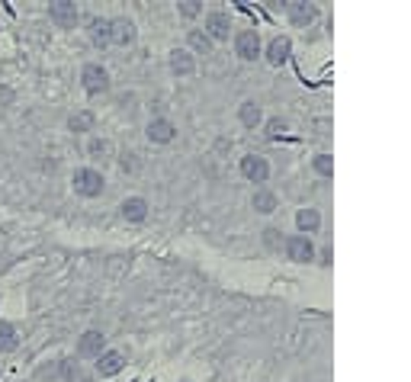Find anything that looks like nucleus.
Masks as SVG:
<instances>
[{
  "label": "nucleus",
  "instance_id": "nucleus-1",
  "mask_svg": "<svg viewBox=\"0 0 411 382\" xmlns=\"http://www.w3.org/2000/svg\"><path fill=\"white\" fill-rule=\"evenodd\" d=\"M71 187H74L77 196H84V199H97V196L106 193V180L97 168H77L71 174Z\"/></svg>",
  "mask_w": 411,
  "mask_h": 382
},
{
  "label": "nucleus",
  "instance_id": "nucleus-2",
  "mask_svg": "<svg viewBox=\"0 0 411 382\" xmlns=\"http://www.w3.org/2000/svg\"><path fill=\"white\" fill-rule=\"evenodd\" d=\"M81 84H84V90L90 97H103V94H110L112 81H110V71H106V68L90 61V65L81 68Z\"/></svg>",
  "mask_w": 411,
  "mask_h": 382
},
{
  "label": "nucleus",
  "instance_id": "nucleus-3",
  "mask_svg": "<svg viewBox=\"0 0 411 382\" xmlns=\"http://www.w3.org/2000/svg\"><path fill=\"white\" fill-rule=\"evenodd\" d=\"M283 251H286V257L296 263H308L312 257H315V244H312V238L308 234H290L286 241H283Z\"/></svg>",
  "mask_w": 411,
  "mask_h": 382
},
{
  "label": "nucleus",
  "instance_id": "nucleus-4",
  "mask_svg": "<svg viewBox=\"0 0 411 382\" xmlns=\"http://www.w3.org/2000/svg\"><path fill=\"white\" fill-rule=\"evenodd\" d=\"M145 139L151 145H168V141L177 139V125L168 119V116H154V119L145 125Z\"/></svg>",
  "mask_w": 411,
  "mask_h": 382
},
{
  "label": "nucleus",
  "instance_id": "nucleus-5",
  "mask_svg": "<svg viewBox=\"0 0 411 382\" xmlns=\"http://www.w3.org/2000/svg\"><path fill=\"white\" fill-rule=\"evenodd\" d=\"M241 177L251 180V183H267V177H270V161L263 158V154H244Z\"/></svg>",
  "mask_w": 411,
  "mask_h": 382
},
{
  "label": "nucleus",
  "instance_id": "nucleus-6",
  "mask_svg": "<svg viewBox=\"0 0 411 382\" xmlns=\"http://www.w3.org/2000/svg\"><path fill=\"white\" fill-rule=\"evenodd\" d=\"M228 29H232V17H228L225 10L206 13V36H209V42H225V39H228Z\"/></svg>",
  "mask_w": 411,
  "mask_h": 382
},
{
  "label": "nucleus",
  "instance_id": "nucleus-7",
  "mask_svg": "<svg viewBox=\"0 0 411 382\" xmlns=\"http://www.w3.org/2000/svg\"><path fill=\"white\" fill-rule=\"evenodd\" d=\"M234 52H238V58H244V61L261 58V36H257V29H241V32L234 36Z\"/></svg>",
  "mask_w": 411,
  "mask_h": 382
},
{
  "label": "nucleus",
  "instance_id": "nucleus-8",
  "mask_svg": "<svg viewBox=\"0 0 411 382\" xmlns=\"http://www.w3.org/2000/svg\"><path fill=\"white\" fill-rule=\"evenodd\" d=\"M48 19H52L58 29H74L77 19H81V13H77L74 3H68V0H58V3H52V7H48Z\"/></svg>",
  "mask_w": 411,
  "mask_h": 382
},
{
  "label": "nucleus",
  "instance_id": "nucleus-9",
  "mask_svg": "<svg viewBox=\"0 0 411 382\" xmlns=\"http://www.w3.org/2000/svg\"><path fill=\"white\" fill-rule=\"evenodd\" d=\"M110 32H112V46H132L135 39H139V29H135V23L132 19H126V17H119V19H110Z\"/></svg>",
  "mask_w": 411,
  "mask_h": 382
},
{
  "label": "nucleus",
  "instance_id": "nucleus-10",
  "mask_svg": "<svg viewBox=\"0 0 411 382\" xmlns=\"http://www.w3.org/2000/svg\"><path fill=\"white\" fill-rule=\"evenodd\" d=\"M119 212H122V219H126V222L141 225L145 219H148V199H145V196H129V199H122Z\"/></svg>",
  "mask_w": 411,
  "mask_h": 382
},
{
  "label": "nucleus",
  "instance_id": "nucleus-11",
  "mask_svg": "<svg viewBox=\"0 0 411 382\" xmlns=\"http://www.w3.org/2000/svg\"><path fill=\"white\" fill-rule=\"evenodd\" d=\"M170 71L177 77H190L197 71V55H193L190 48H174V52H170Z\"/></svg>",
  "mask_w": 411,
  "mask_h": 382
},
{
  "label": "nucleus",
  "instance_id": "nucleus-12",
  "mask_svg": "<svg viewBox=\"0 0 411 382\" xmlns=\"http://www.w3.org/2000/svg\"><path fill=\"white\" fill-rule=\"evenodd\" d=\"M87 39L94 42L97 48H106L112 46V32H110V19L106 17H94L87 23Z\"/></svg>",
  "mask_w": 411,
  "mask_h": 382
},
{
  "label": "nucleus",
  "instance_id": "nucleus-13",
  "mask_svg": "<svg viewBox=\"0 0 411 382\" xmlns=\"http://www.w3.org/2000/svg\"><path fill=\"white\" fill-rule=\"evenodd\" d=\"M103 347H106V337L100 331H84L77 341V356H100Z\"/></svg>",
  "mask_w": 411,
  "mask_h": 382
},
{
  "label": "nucleus",
  "instance_id": "nucleus-14",
  "mask_svg": "<svg viewBox=\"0 0 411 382\" xmlns=\"http://www.w3.org/2000/svg\"><path fill=\"white\" fill-rule=\"evenodd\" d=\"M238 119H241L244 129H257L263 122V110L257 100H244L241 106H238Z\"/></svg>",
  "mask_w": 411,
  "mask_h": 382
},
{
  "label": "nucleus",
  "instance_id": "nucleus-15",
  "mask_svg": "<svg viewBox=\"0 0 411 382\" xmlns=\"http://www.w3.org/2000/svg\"><path fill=\"white\" fill-rule=\"evenodd\" d=\"M100 363H97V370H100V376H116L126 366V356L119 354V350H103L100 356H97Z\"/></svg>",
  "mask_w": 411,
  "mask_h": 382
},
{
  "label": "nucleus",
  "instance_id": "nucleus-16",
  "mask_svg": "<svg viewBox=\"0 0 411 382\" xmlns=\"http://www.w3.org/2000/svg\"><path fill=\"white\" fill-rule=\"evenodd\" d=\"M290 52H292V42H290V39H286V36H277L270 46H267V61H270V65H283V61L290 58Z\"/></svg>",
  "mask_w": 411,
  "mask_h": 382
},
{
  "label": "nucleus",
  "instance_id": "nucleus-17",
  "mask_svg": "<svg viewBox=\"0 0 411 382\" xmlns=\"http://www.w3.org/2000/svg\"><path fill=\"white\" fill-rule=\"evenodd\" d=\"M251 205L257 209V212H277V193L273 190H267V187H257L254 190V196H251Z\"/></svg>",
  "mask_w": 411,
  "mask_h": 382
},
{
  "label": "nucleus",
  "instance_id": "nucleus-18",
  "mask_svg": "<svg viewBox=\"0 0 411 382\" xmlns=\"http://www.w3.org/2000/svg\"><path fill=\"white\" fill-rule=\"evenodd\" d=\"M286 13H290V19L296 23V26H308V23L318 17L315 3H290V7H286Z\"/></svg>",
  "mask_w": 411,
  "mask_h": 382
},
{
  "label": "nucleus",
  "instance_id": "nucleus-19",
  "mask_svg": "<svg viewBox=\"0 0 411 382\" xmlns=\"http://www.w3.org/2000/svg\"><path fill=\"white\" fill-rule=\"evenodd\" d=\"M94 122H97V116L90 110H77V112L68 116V129L71 132H94Z\"/></svg>",
  "mask_w": 411,
  "mask_h": 382
},
{
  "label": "nucleus",
  "instance_id": "nucleus-20",
  "mask_svg": "<svg viewBox=\"0 0 411 382\" xmlns=\"http://www.w3.org/2000/svg\"><path fill=\"white\" fill-rule=\"evenodd\" d=\"M296 225H299L302 234L318 232V225H321V212H318V209H299V212H296Z\"/></svg>",
  "mask_w": 411,
  "mask_h": 382
},
{
  "label": "nucleus",
  "instance_id": "nucleus-21",
  "mask_svg": "<svg viewBox=\"0 0 411 382\" xmlns=\"http://www.w3.org/2000/svg\"><path fill=\"white\" fill-rule=\"evenodd\" d=\"M17 344H19L17 328L10 325V321H0V354H10V350H17Z\"/></svg>",
  "mask_w": 411,
  "mask_h": 382
},
{
  "label": "nucleus",
  "instance_id": "nucleus-22",
  "mask_svg": "<svg viewBox=\"0 0 411 382\" xmlns=\"http://www.w3.org/2000/svg\"><path fill=\"white\" fill-rule=\"evenodd\" d=\"M119 170L122 174H129V177L132 174H139L141 170V154L139 151H122L119 154Z\"/></svg>",
  "mask_w": 411,
  "mask_h": 382
},
{
  "label": "nucleus",
  "instance_id": "nucleus-23",
  "mask_svg": "<svg viewBox=\"0 0 411 382\" xmlns=\"http://www.w3.org/2000/svg\"><path fill=\"white\" fill-rule=\"evenodd\" d=\"M87 154H90V158H97V161H106L112 154L110 139H90V141H87Z\"/></svg>",
  "mask_w": 411,
  "mask_h": 382
},
{
  "label": "nucleus",
  "instance_id": "nucleus-24",
  "mask_svg": "<svg viewBox=\"0 0 411 382\" xmlns=\"http://www.w3.org/2000/svg\"><path fill=\"white\" fill-rule=\"evenodd\" d=\"M190 48H193V52H199V55H209V52H212V42H209V36H206V32H199V29H190Z\"/></svg>",
  "mask_w": 411,
  "mask_h": 382
},
{
  "label": "nucleus",
  "instance_id": "nucleus-25",
  "mask_svg": "<svg viewBox=\"0 0 411 382\" xmlns=\"http://www.w3.org/2000/svg\"><path fill=\"white\" fill-rule=\"evenodd\" d=\"M312 170H315L318 177H331V174H334V161H331V154H315V158H312Z\"/></svg>",
  "mask_w": 411,
  "mask_h": 382
},
{
  "label": "nucleus",
  "instance_id": "nucleus-26",
  "mask_svg": "<svg viewBox=\"0 0 411 382\" xmlns=\"http://www.w3.org/2000/svg\"><path fill=\"white\" fill-rule=\"evenodd\" d=\"M261 241H263V248H267V251H280L286 238H283L280 228H273V225H270V228H263V238H261Z\"/></svg>",
  "mask_w": 411,
  "mask_h": 382
},
{
  "label": "nucleus",
  "instance_id": "nucleus-27",
  "mask_svg": "<svg viewBox=\"0 0 411 382\" xmlns=\"http://www.w3.org/2000/svg\"><path fill=\"white\" fill-rule=\"evenodd\" d=\"M58 376L65 382H74L77 379V363L74 360H61V366H58Z\"/></svg>",
  "mask_w": 411,
  "mask_h": 382
},
{
  "label": "nucleus",
  "instance_id": "nucleus-28",
  "mask_svg": "<svg viewBox=\"0 0 411 382\" xmlns=\"http://www.w3.org/2000/svg\"><path fill=\"white\" fill-rule=\"evenodd\" d=\"M135 103H139V97H135V94H122L119 100H116V106H119V112H135V110H139Z\"/></svg>",
  "mask_w": 411,
  "mask_h": 382
},
{
  "label": "nucleus",
  "instance_id": "nucleus-29",
  "mask_svg": "<svg viewBox=\"0 0 411 382\" xmlns=\"http://www.w3.org/2000/svg\"><path fill=\"white\" fill-rule=\"evenodd\" d=\"M283 132H286V122H283V119H270V122H267V135L277 139V135H283Z\"/></svg>",
  "mask_w": 411,
  "mask_h": 382
},
{
  "label": "nucleus",
  "instance_id": "nucleus-30",
  "mask_svg": "<svg viewBox=\"0 0 411 382\" xmlns=\"http://www.w3.org/2000/svg\"><path fill=\"white\" fill-rule=\"evenodd\" d=\"M199 10H203V7H199V3H193V0H187V3H180V13H183L187 19H193V17L199 13Z\"/></svg>",
  "mask_w": 411,
  "mask_h": 382
},
{
  "label": "nucleus",
  "instance_id": "nucleus-31",
  "mask_svg": "<svg viewBox=\"0 0 411 382\" xmlns=\"http://www.w3.org/2000/svg\"><path fill=\"white\" fill-rule=\"evenodd\" d=\"M84 382H94V379H84Z\"/></svg>",
  "mask_w": 411,
  "mask_h": 382
},
{
  "label": "nucleus",
  "instance_id": "nucleus-32",
  "mask_svg": "<svg viewBox=\"0 0 411 382\" xmlns=\"http://www.w3.org/2000/svg\"><path fill=\"white\" fill-rule=\"evenodd\" d=\"M183 382H190V379H183Z\"/></svg>",
  "mask_w": 411,
  "mask_h": 382
}]
</instances>
